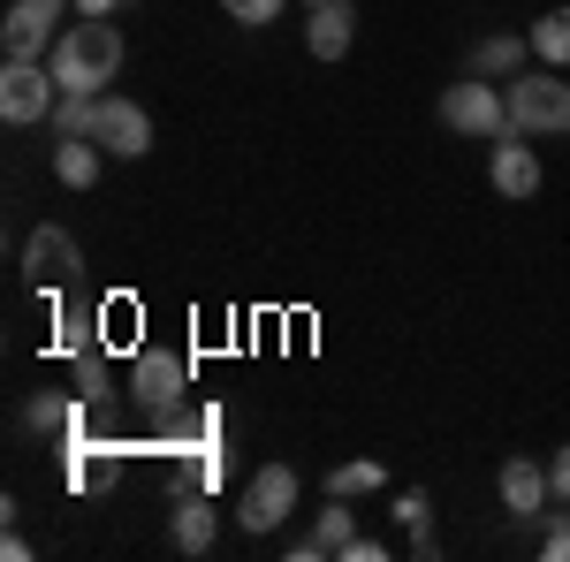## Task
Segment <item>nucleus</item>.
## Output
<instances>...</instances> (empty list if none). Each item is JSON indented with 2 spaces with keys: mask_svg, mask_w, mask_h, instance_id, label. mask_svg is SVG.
Masks as SVG:
<instances>
[{
  "mask_svg": "<svg viewBox=\"0 0 570 562\" xmlns=\"http://www.w3.org/2000/svg\"><path fill=\"white\" fill-rule=\"evenodd\" d=\"M389 517H395V532H403V540H411L419 555H434V502H426L419 486H411V494H395Z\"/></svg>",
  "mask_w": 570,
  "mask_h": 562,
  "instance_id": "obj_17",
  "label": "nucleus"
},
{
  "mask_svg": "<svg viewBox=\"0 0 570 562\" xmlns=\"http://www.w3.org/2000/svg\"><path fill=\"white\" fill-rule=\"evenodd\" d=\"M494 486H502V510L525 524H548V502H556V486H548V472L532 464V456H510L502 472H494Z\"/></svg>",
  "mask_w": 570,
  "mask_h": 562,
  "instance_id": "obj_9",
  "label": "nucleus"
},
{
  "mask_svg": "<svg viewBox=\"0 0 570 562\" xmlns=\"http://www.w3.org/2000/svg\"><path fill=\"white\" fill-rule=\"evenodd\" d=\"M176 548L183 555H206L214 548V502L206 494H183L176 502Z\"/></svg>",
  "mask_w": 570,
  "mask_h": 562,
  "instance_id": "obj_18",
  "label": "nucleus"
},
{
  "mask_svg": "<svg viewBox=\"0 0 570 562\" xmlns=\"http://www.w3.org/2000/svg\"><path fill=\"white\" fill-rule=\"evenodd\" d=\"M548 486H556V502H570V441L556 448V464H548Z\"/></svg>",
  "mask_w": 570,
  "mask_h": 562,
  "instance_id": "obj_23",
  "label": "nucleus"
},
{
  "mask_svg": "<svg viewBox=\"0 0 570 562\" xmlns=\"http://www.w3.org/2000/svg\"><path fill=\"white\" fill-rule=\"evenodd\" d=\"M351 39H357V8H351V0H320L312 23H305V46L320 53V61H343Z\"/></svg>",
  "mask_w": 570,
  "mask_h": 562,
  "instance_id": "obj_13",
  "label": "nucleus"
},
{
  "mask_svg": "<svg viewBox=\"0 0 570 562\" xmlns=\"http://www.w3.org/2000/svg\"><path fill=\"white\" fill-rule=\"evenodd\" d=\"M61 8H69V0H16V8H8V23H0L8 61H39V53H46V31L61 23Z\"/></svg>",
  "mask_w": 570,
  "mask_h": 562,
  "instance_id": "obj_10",
  "label": "nucleus"
},
{
  "mask_svg": "<svg viewBox=\"0 0 570 562\" xmlns=\"http://www.w3.org/2000/svg\"><path fill=\"white\" fill-rule=\"evenodd\" d=\"M487 175H494L502 198H532V190H540V152H532V137H494Z\"/></svg>",
  "mask_w": 570,
  "mask_h": 562,
  "instance_id": "obj_11",
  "label": "nucleus"
},
{
  "mask_svg": "<svg viewBox=\"0 0 570 562\" xmlns=\"http://www.w3.org/2000/svg\"><path fill=\"white\" fill-rule=\"evenodd\" d=\"M289 510H297V472H289V464H259L252 486L236 494V524H244V532H274Z\"/></svg>",
  "mask_w": 570,
  "mask_h": 562,
  "instance_id": "obj_8",
  "label": "nucleus"
},
{
  "mask_svg": "<svg viewBox=\"0 0 570 562\" xmlns=\"http://www.w3.org/2000/svg\"><path fill=\"white\" fill-rule=\"evenodd\" d=\"M518 69H532V39H480L472 46V77H487V85H494V77L510 85Z\"/></svg>",
  "mask_w": 570,
  "mask_h": 562,
  "instance_id": "obj_15",
  "label": "nucleus"
},
{
  "mask_svg": "<svg viewBox=\"0 0 570 562\" xmlns=\"http://www.w3.org/2000/svg\"><path fill=\"white\" fill-rule=\"evenodd\" d=\"M61 107V85H53V69L46 61H8L0 69V115L23 130V122H46Z\"/></svg>",
  "mask_w": 570,
  "mask_h": 562,
  "instance_id": "obj_6",
  "label": "nucleus"
},
{
  "mask_svg": "<svg viewBox=\"0 0 570 562\" xmlns=\"http://www.w3.org/2000/svg\"><path fill=\"white\" fill-rule=\"evenodd\" d=\"M53 85L69 91V99H99V91L115 85V69H122V31L107 23V16H85L77 31H61L53 39Z\"/></svg>",
  "mask_w": 570,
  "mask_h": 562,
  "instance_id": "obj_1",
  "label": "nucleus"
},
{
  "mask_svg": "<svg viewBox=\"0 0 570 562\" xmlns=\"http://www.w3.org/2000/svg\"><path fill=\"white\" fill-rule=\"evenodd\" d=\"M77 274H85V252H77V236H69L61 220L31 228V244H23V282H31V289H46V297H61Z\"/></svg>",
  "mask_w": 570,
  "mask_h": 562,
  "instance_id": "obj_5",
  "label": "nucleus"
},
{
  "mask_svg": "<svg viewBox=\"0 0 570 562\" xmlns=\"http://www.w3.org/2000/svg\"><path fill=\"white\" fill-rule=\"evenodd\" d=\"M540 555H548V562H570V517H556V510H548V540H540Z\"/></svg>",
  "mask_w": 570,
  "mask_h": 562,
  "instance_id": "obj_22",
  "label": "nucleus"
},
{
  "mask_svg": "<svg viewBox=\"0 0 570 562\" xmlns=\"http://www.w3.org/2000/svg\"><path fill=\"white\" fill-rule=\"evenodd\" d=\"M441 122L456 137H518L510 130V99H502V85H487V77H464V85H449L441 91Z\"/></svg>",
  "mask_w": 570,
  "mask_h": 562,
  "instance_id": "obj_4",
  "label": "nucleus"
},
{
  "mask_svg": "<svg viewBox=\"0 0 570 562\" xmlns=\"http://www.w3.org/2000/svg\"><path fill=\"white\" fill-rule=\"evenodd\" d=\"M53 175H61L69 190H91V183H99V145H91V137H53Z\"/></svg>",
  "mask_w": 570,
  "mask_h": 562,
  "instance_id": "obj_16",
  "label": "nucleus"
},
{
  "mask_svg": "<svg viewBox=\"0 0 570 562\" xmlns=\"http://www.w3.org/2000/svg\"><path fill=\"white\" fill-rule=\"evenodd\" d=\"M502 99H510V130L518 137H563L570 130V77H556V69H518L502 85Z\"/></svg>",
  "mask_w": 570,
  "mask_h": 562,
  "instance_id": "obj_2",
  "label": "nucleus"
},
{
  "mask_svg": "<svg viewBox=\"0 0 570 562\" xmlns=\"http://www.w3.org/2000/svg\"><path fill=\"white\" fill-rule=\"evenodd\" d=\"M357 532H351V510H343V494H335V510H320V524H312L305 540L289 548V562H320V555H351Z\"/></svg>",
  "mask_w": 570,
  "mask_h": 562,
  "instance_id": "obj_14",
  "label": "nucleus"
},
{
  "mask_svg": "<svg viewBox=\"0 0 570 562\" xmlns=\"http://www.w3.org/2000/svg\"><path fill=\"white\" fill-rule=\"evenodd\" d=\"M373 486H381V464H373V456H357V464H335V472H327V494H343V502H351V494H373Z\"/></svg>",
  "mask_w": 570,
  "mask_h": 562,
  "instance_id": "obj_20",
  "label": "nucleus"
},
{
  "mask_svg": "<svg viewBox=\"0 0 570 562\" xmlns=\"http://www.w3.org/2000/svg\"><path fill=\"white\" fill-rule=\"evenodd\" d=\"M305 8H320V0H305Z\"/></svg>",
  "mask_w": 570,
  "mask_h": 562,
  "instance_id": "obj_25",
  "label": "nucleus"
},
{
  "mask_svg": "<svg viewBox=\"0 0 570 562\" xmlns=\"http://www.w3.org/2000/svg\"><path fill=\"white\" fill-rule=\"evenodd\" d=\"M130 388H137V411H145V418H176L183 395H190V365L168 357V349H137Z\"/></svg>",
  "mask_w": 570,
  "mask_h": 562,
  "instance_id": "obj_7",
  "label": "nucleus"
},
{
  "mask_svg": "<svg viewBox=\"0 0 570 562\" xmlns=\"http://www.w3.org/2000/svg\"><path fill=\"white\" fill-rule=\"evenodd\" d=\"M85 16H115V8H130V0H77Z\"/></svg>",
  "mask_w": 570,
  "mask_h": 562,
  "instance_id": "obj_24",
  "label": "nucleus"
},
{
  "mask_svg": "<svg viewBox=\"0 0 570 562\" xmlns=\"http://www.w3.org/2000/svg\"><path fill=\"white\" fill-rule=\"evenodd\" d=\"M220 8H228V23H252V31H259V23H274L289 0H220Z\"/></svg>",
  "mask_w": 570,
  "mask_h": 562,
  "instance_id": "obj_21",
  "label": "nucleus"
},
{
  "mask_svg": "<svg viewBox=\"0 0 570 562\" xmlns=\"http://www.w3.org/2000/svg\"><path fill=\"white\" fill-rule=\"evenodd\" d=\"M85 137L107 160H137V152H153V115L122 91H99V99H85Z\"/></svg>",
  "mask_w": 570,
  "mask_h": 562,
  "instance_id": "obj_3",
  "label": "nucleus"
},
{
  "mask_svg": "<svg viewBox=\"0 0 570 562\" xmlns=\"http://www.w3.org/2000/svg\"><path fill=\"white\" fill-rule=\"evenodd\" d=\"M532 61H548V69H570V8H548V16L532 23Z\"/></svg>",
  "mask_w": 570,
  "mask_h": 562,
  "instance_id": "obj_19",
  "label": "nucleus"
},
{
  "mask_svg": "<svg viewBox=\"0 0 570 562\" xmlns=\"http://www.w3.org/2000/svg\"><path fill=\"white\" fill-rule=\"evenodd\" d=\"M91 343L99 349H145V304L130 289H115V297L91 312Z\"/></svg>",
  "mask_w": 570,
  "mask_h": 562,
  "instance_id": "obj_12",
  "label": "nucleus"
}]
</instances>
